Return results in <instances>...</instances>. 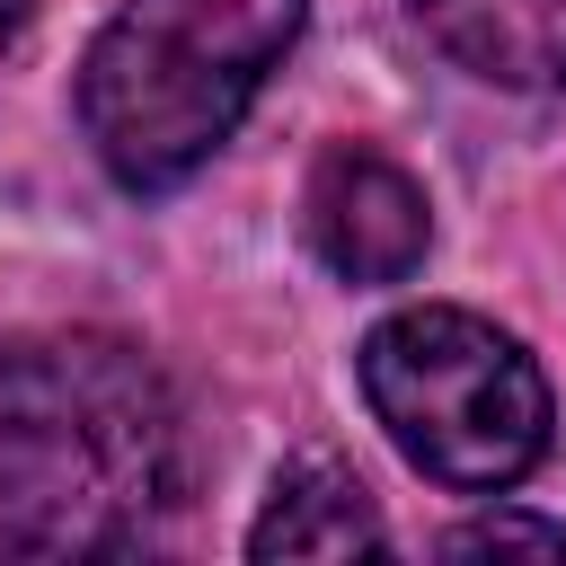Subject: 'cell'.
Here are the masks:
<instances>
[{
  "mask_svg": "<svg viewBox=\"0 0 566 566\" xmlns=\"http://www.w3.org/2000/svg\"><path fill=\"white\" fill-rule=\"evenodd\" d=\"M380 548H389V531H380L371 495L327 460L283 469L248 531V557H380Z\"/></svg>",
  "mask_w": 566,
  "mask_h": 566,
  "instance_id": "obj_6",
  "label": "cell"
},
{
  "mask_svg": "<svg viewBox=\"0 0 566 566\" xmlns=\"http://www.w3.org/2000/svg\"><path fill=\"white\" fill-rule=\"evenodd\" d=\"M442 557H566V531L522 522V513H486V522H460L442 539Z\"/></svg>",
  "mask_w": 566,
  "mask_h": 566,
  "instance_id": "obj_7",
  "label": "cell"
},
{
  "mask_svg": "<svg viewBox=\"0 0 566 566\" xmlns=\"http://www.w3.org/2000/svg\"><path fill=\"white\" fill-rule=\"evenodd\" d=\"M416 27L495 88H566V0H407Z\"/></svg>",
  "mask_w": 566,
  "mask_h": 566,
  "instance_id": "obj_5",
  "label": "cell"
},
{
  "mask_svg": "<svg viewBox=\"0 0 566 566\" xmlns=\"http://www.w3.org/2000/svg\"><path fill=\"white\" fill-rule=\"evenodd\" d=\"M27 18H35V0H0V53L27 35Z\"/></svg>",
  "mask_w": 566,
  "mask_h": 566,
  "instance_id": "obj_8",
  "label": "cell"
},
{
  "mask_svg": "<svg viewBox=\"0 0 566 566\" xmlns=\"http://www.w3.org/2000/svg\"><path fill=\"white\" fill-rule=\"evenodd\" d=\"M310 0H124L80 62V124L115 186H186L301 44Z\"/></svg>",
  "mask_w": 566,
  "mask_h": 566,
  "instance_id": "obj_2",
  "label": "cell"
},
{
  "mask_svg": "<svg viewBox=\"0 0 566 566\" xmlns=\"http://www.w3.org/2000/svg\"><path fill=\"white\" fill-rule=\"evenodd\" d=\"M186 513V416L106 327L0 345V557H133Z\"/></svg>",
  "mask_w": 566,
  "mask_h": 566,
  "instance_id": "obj_1",
  "label": "cell"
},
{
  "mask_svg": "<svg viewBox=\"0 0 566 566\" xmlns=\"http://www.w3.org/2000/svg\"><path fill=\"white\" fill-rule=\"evenodd\" d=\"M363 398L407 469L460 495L522 486L548 460L539 363L469 310H398L363 336Z\"/></svg>",
  "mask_w": 566,
  "mask_h": 566,
  "instance_id": "obj_3",
  "label": "cell"
},
{
  "mask_svg": "<svg viewBox=\"0 0 566 566\" xmlns=\"http://www.w3.org/2000/svg\"><path fill=\"white\" fill-rule=\"evenodd\" d=\"M301 230L327 256V274H345V283H407L424 265L433 212H424V186L398 159H380L371 142H327L310 186H301Z\"/></svg>",
  "mask_w": 566,
  "mask_h": 566,
  "instance_id": "obj_4",
  "label": "cell"
}]
</instances>
